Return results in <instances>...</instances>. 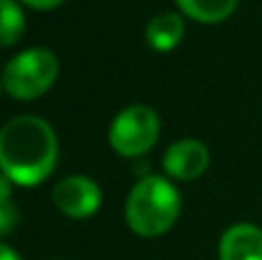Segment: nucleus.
Segmentation results:
<instances>
[{"label": "nucleus", "mask_w": 262, "mask_h": 260, "mask_svg": "<svg viewBox=\"0 0 262 260\" xmlns=\"http://www.w3.org/2000/svg\"><path fill=\"white\" fill-rule=\"evenodd\" d=\"M58 136L44 118L16 115L0 129V170L18 187L41 184L58 164Z\"/></svg>", "instance_id": "nucleus-1"}, {"label": "nucleus", "mask_w": 262, "mask_h": 260, "mask_svg": "<svg viewBox=\"0 0 262 260\" xmlns=\"http://www.w3.org/2000/svg\"><path fill=\"white\" fill-rule=\"evenodd\" d=\"M182 196L170 180L145 175L134 184L124 203V219L140 237H159L180 219Z\"/></svg>", "instance_id": "nucleus-2"}, {"label": "nucleus", "mask_w": 262, "mask_h": 260, "mask_svg": "<svg viewBox=\"0 0 262 260\" xmlns=\"http://www.w3.org/2000/svg\"><path fill=\"white\" fill-rule=\"evenodd\" d=\"M60 74V62L53 51L35 46L14 55L3 69V90L12 99L32 101L53 88Z\"/></svg>", "instance_id": "nucleus-3"}, {"label": "nucleus", "mask_w": 262, "mask_h": 260, "mask_svg": "<svg viewBox=\"0 0 262 260\" xmlns=\"http://www.w3.org/2000/svg\"><path fill=\"white\" fill-rule=\"evenodd\" d=\"M161 122L154 109L134 104L122 109L108 129V143L120 157L136 159L149 152L159 141Z\"/></svg>", "instance_id": "nucleus-4"}, {"label": "nucleus", "mask_w": 262, "mask_h": 260, "mask_svg": "<svg viewBox=\"0 0 262 260\" xmlns=\"http://www.w3.org/2000/svg\"><path fill=\"white\" fill-rule=\"evenodd\" d=\"M55 207L69 219H88L101 207V187L88 175H69L51 191Z\"/></svg>", "instance_id": "nucleus-5"}, {"label": "nucleus", "mask_w": 262, "mask_h": 260, "mask_svg": "<svg viewBox=\"0 0 262 260\" xmlns=\"http://www.w3.org/2000/svg\"><path fill=\"white\" fill-rule=\"evenodd\" d=\"M207 166L209 150L203 141H195V138L175 141L163 152V170L172 180H182V182L195 180L207 170Z\"/></svg>", "instance_id": "nucleus-6"}, {"label": "nucleus", "mask_w": 262, "mask_h": 260, "mask_svg": "<svg viewBox=\"0 0 262 260\" xmlns=\"http://www.w3.org/2000/svg\"><path fill=\"white\" fill-rule=\"evenodd\" d=\"M219 260H262V228L235 224L219 240Z\"/></svg>", "instance_id": "nucleus-7"}, {"label": "nucleus", "mask_w": 262, "mask_h": 260, "mask_svg": "<svg viewBox=\"0 0 262 260\" xmlns=\"http://www.w3.org/2000/svg\"><path fill=\"white\" fill-rule=\"evenodd\" d=\"M184 37V18L177 12H163L149 18L147 28H145V39H147L149 49L166 53L172 51Z\"/></svg>", "instance_id": "nucleus-8"}, {"label": "nucleus", "mask_w": 262, "mask_h": 260, "mask_svg": "<svg viewBox=\"0 0 262 260\" xmlns=\"http://www.w3.org/2000/svg\"><path fill=\"white\" fill-rule=\"evenodd\" d=\"M175 3L184 16L207 26L223 23L237 9V0H175Z\"/></svg>", "instance_id": "nucleus-9"}, {"label": "nucleus", "mask_w": 262, "mask_h": 260, "mask_svg": "<svg viewBox=\"0 0 262 260\" xmlns=\"http://www.w3.org/2000/svg\"><path fill=\"white\" fill-rule=\"evenodd\" d=\"M26 35V14L18 0H0V46L18 44Z\"/></svg>", "instance_id": "nucleus-10"}, {"label": "nucleus", "mask_w": 262, "mask_h": 260, "mask_svg": "<svg viewBox=\"0 0 262 260\" xmlns=\"http://www.w3.org/2000/svg\"><path fill=\"white\" fill-rule=\"evenodd\" d=\"M18 221V212L14 207V203H7V205H0V237L9 235L14 228H16Z\"/></svg>", "instance_id": "nucleus-11"}, {"label": "nucleus", "mask_w": 262, "mask_h": 260, "mask_svg": "<svg viewBox=\"0 0 262 260\" xmlns=\"http://www.w3.org/2000/svg\"><path fill=\"white\" fill-rule=\"evenodd\" d=\"M12 191H14V182L0 170V205L12 203Z\"/></svg>", "instance_id": "nucleus-12"}, {"label": "nucleus", "mask_w": 262, "mask_h": 260, "mask_svg": "<svg viewBox=\"0 0 262 260\" xmlns=\"http://www.w3.org/2000/svg\"><path fill=\"white\" fill-rule=\"evenodd\" d=\"M18 3L28 5L32 9H39V12H46V9H55L64 3V0H18Z\"/></svg>", "instance_id": "nucleus-13"}, {"label": "nucleus", "mask_w": 262, "mask_h": 260, "mask_svg": "<svg viewBox=\"0 0 262 260\" xmlns=\"http://www.w3.org/2000/svg\"><path fill=\"white\" fill-rule=\"evenodd\" d=\"M0 260H23V258L18 256L16 249H12L9 244L0 242Z\"/></svg>", "instance_id": "nucleus-14"}, {"label": "nucleus", "mask_w": 262, "mask_h": 260, "mask_svg": "<svg viewBox=\"0 0 262 260\" xmlns=\"http://www.w3.org/2000/svg\"><path fill=\"white\" fill-rule=\"evenodd\" d=\"M0 92H3V78H0Z\"/></svg>", "instance_id": "nucleus-15"}]
</instances>
